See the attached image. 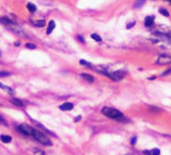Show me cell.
<instances>
[{"label":"cell","mask_w":171,"mask_h":155,"mask_svg":"<svg viewBox=\"0 0 171 155\" xmlns=\"http://www.w3.org/2000/svg\"><path fill=\"white\" fill-rule=\"evenodd\" d=\"M102 114L109 118H114V119H120V118H122L121 112H119L116 108H112V107H103Z\"/></svg>","instance_id":"1"},{"label":"cell","mask_w":171,"mask_h":155,"mask_svg":"<svg viewBox=\"0 0 171 155\" xmlns=\"http://www.w3.org/2000/svg\"><path fill=\"white\" fill-rule=\"evenodd\" d=\"M36 130H37V129L33 128L31 126L27 125V124H22V125L18 126V131H21L22 134H24V135H26V136L33 137V138H34V136H35V134H36Z\"/></svg>","instance_id":"2"},{"label":"cell","mask_w":171,"mask_h":155,"mask_svg":"<svg viewBox=\"0 0 171 155\" xmlns=\"http://www.w3.org/2000/svg\"><path fill=\"white\" fill-rule=\"evenodd\" d=\"M34 138L37 141H39V142L41 144H43V145H51L52 144V142L50 141V139L48 138V137L45 136L43 132H40V131H38V130H36V134L34 136Z\"/></svg>","instance_id":"3"},{"label":"cell","mask_w":171,"mask_h":155,"mask_svg":"<svg viewBox=\"0 0 171 155\" xmlns=\"http://www.w3.org/2000/svg\"><path fill=\"white\" fill-rule=\"evenodd\" d=\"M105 75H107L109 78H112L114 80H121L123 77H124V73L121 72V71H118V72H114V73H110V74H108V73H104Z\"/></svg>","instance_id":"4"},{"label":"cell","mask_w":171,"mask_h":155,"mask_svg":"<svg viewBox=\"0 0 171 155\" xmlns=\"http://www.w3.org/2000/svg\"><path fill=\"white\" fill-rule=\"evenodd\" d=\"M157 63L160 65H166V64H170L171 63V57L168 56H160L157 60Z\"/></svg>","instance_id":"5"},{"label":"cell","mask_w":171,"mask_h":155,"mask_svg":"<svg viewBox=\"0 0 171 155\" xmlns=\"http://www.w3.org/2000/svg\"><path fill=\"white\" fill-rule=\"evenodd\" d=\"M73 108H74V104L71 102H65L62 105H60V110H62V111H71Z\"/></svg>","instance_id":"6"},{"label":"cell","mask_w":171,"mask_h":155,"mask_svg":"<svg viewBox=\"0 0 171 155\" xmlns=\"http://www.w3.org/2000/svg\"><path fill=\"white\" fill-rule=\"evenodd\" d=\"M34 123H35V124L37 125V126H38L39 127V128L40 129H42V131H44V132H47V134H49V135H52V136H54V137H56V136H55L53 132H52V131H50L49 129H47V128H45V127L43 126V125H41L40 124V123H38V121H36V120H33Z\"/></svg>","instance_id":"7"},{"label":"cell","mask_w":171,"mask_h":155,"mask_svg":"<svg viewBox=\"0 0 171 155\" xmlns=\"http://www.w3.org/2000/svg\"><path fill=\"white\" fill-rule=\"evenodd\" d=\"M154 20H155V16L154 15H150V16H147L146 19H145V25L147 27H150L153 25V23H154Z\"/></svg>","instance_id":"8"},{"label":"cell","mask_w":171,"mask_h":155,"mask_svg":"<svg viewBox=\"0 0 171 155\" xmlns=\"http://www.w3.org/2000/svg\"><path fill=\"white\" fill-rule=\"evenodd\" d=\"M55 28V22L54 21H50L49 22V26H48V29H47V34L50 35L52 33V30Z\"/></svg>","instance_id":"9"},{"label":"cell","mask_w":171,"mask_h":155,"mask_svg":"<svg viewBox=\"0 0 171 155\" xmlns=\"http://www.w3.org/2000/svg\"><path fill=\"white\" fill-rule=\"evenodd\" d=\"M0 139H1V141L4 143H9V142H11V140H12V138L10 136H6V135H2L1 137H0Z\"/></svg>","instance_id":"10"},{"label":"cell","mask_w":171,"mask_h":155,"mask_svg":"<svg viewBox=\"0 0 171 155\" xmlns=\"http://www.w3.org/2000/svg\"><path fill=\"white\" fill-rule=\"evenodd\" d=\"M81 77H82L84 79H86V80H88V81H90V83H92V81L94 80L93 76H91V75H89V74H81Z\"/></svg>","instance_id":"11"},{"label":"cell","mask_w":171,"mask_h":155,"mask_svg":"<svg viewBox=\"0 0 171 155\" xmlns=\"http://www.w3.org/2000/svg\"><path fill=\"white\" fill-rule=\"evenodd\" d=\"M11 102L14 104V105H17V106H23V102L21 101L20 99H15V98H13L11 100Z\"/></svg>","instance_id":"12"},{"label":"cell","mask_w":171,"mask_h":155,"mask_svg":"<svg viewBox=\"0 0 171 155\" xmlns=\"http://www.w3.org/2000/svg\"><path fill=\"white\" fill-rule=\"evenodd\" d=\"M144 3H145V0H136V1L134 2V8H136V9L141 8Z\"/></svg>","instance_id":"13"},{"label":"cell","mask_w":171,"mask_h":155,"mask_svg":"<svg viewBox=\"0 0 171 155\" xmlns=\"http://www.w3.org/2000/svg\"><path fill=\"white\" fill-rule=\"evenodd\" d=\"M0 88L3 89V90H6V91H8V92H10V93H14V91H13L10 87H7L6 85H3V84H1V83H0Z\"/></svg>","instance_id":"14"},{"label":"cell","mask_w":171,"mask_h":155,"mask_svg":"<svg viewBox=\"0 0 171 155\" xmlns=\"http://www.w3.org/2000/svg\"><path fill=\"white\" fill-rule=\"evenodd\" d=\"M27 9H28V11H30V12H35L37 10V7L33 3H28L27 4Z\"/></svg>","instance_id":"15"},{"label":"cell","mask_w":171,"mask_h":155,"mask_svg":"<svg viewBox=\"0 0 171 155\" xmlns=\"http://www.w3.org/2000/svg\"><path fill=\"white\" fill-rule=\"evenodd\" d=\"M158 11H159V13H160V14H163V15H164V16H166V17H169V15H170V14H169V12H168L167 10H166V9L160 8Z\"/></svg>","instance_id":"16"},{"label":"cell","mask_w":171,"mask_h":155,"mask_svg":"<svg viewBox=\"0 0 171 155\" xmlns=\"http://www.w3.org/2000/svg\"><path fill=\"white\" fill-rule=\"evenodd\" d=\"M91 38H92V39H94L95 41H99V42H100V41H102V38H101L98 34H91Z\"/></svg>","instance_id":"17"},{"label":"cell","mask_w":171,"mask_h":155,"mask_svg":"<svg viewBox=\"0 0 171 155\" xmlns=\"http://www.w3.org/2000/svg\"><path fill=\"white\" fill-rule=\"evenodd\" d=\"M151 155H160V151L158 149H153L151 151Z\"/></svg>","instance_id":"18"},{"label":"cell","mask_w":171,"mask_h":155,"mask_svg":"<svg viewBox=\"0 0 171 155\" xmlns=\"http://www.w3.org/2000/svg\"><path fill=\"white\" fill-rule=\"evenodd\" d=\"M35 25H36V26H38V27H42V26L44 25V21H43V20L37 21V22L35 23Z\"/></svg>","instance_id":"19"},{"label":"cell","mask_w":171,"mask_h":155,"mask_svg":"<svg viewBox=\"0 0 171 155\" xmlns=\"http://www.w3.org/2000/svg\"><path fill=\"white\" fill-rule=\"evenodd\" d=\"M80 64L86 65V66H89V67H92V65L90 64V63H89V62H86L85 60H80Z\"/></svg>","instance_id":"20"},{"label":"cell","mask_w":171,"mask_h":155,"mask_svg":"<svg viewBox=\"0 0 171 155\" xmlns=\"http://www.w3.org/2000/svg\"><path fill=\"white\" fill-rule=\"evenodd\" d=\"M134 25H135V22H130V23H129V24L127 25V28L130 29V28H132V27L134 26Z\"/></svg>","instance_id":"21"},{"label":"cell","mask_w":171,"mask_h":155,"mask_svg":"<svg viewBox=\"0 0 171 155\" xmlns=\"http://www.w3.org/2000/svg\"><path fill=\"white\" fill-rule=\"evenodd\" d=\"M26 48H28V49H35L36 46L33 45V43H27V45H26Z\"/></svg>","instance_id":"22"},{"label":"cell","mask_w":171,"mask_h":155,"mask_svg":"<svg viewBox=\"0 0 171 155\" xmlns=\"http://www.w3.org/2000/svg\"><path fill=\"white\" fill-rule=\"evenodd\" d=\"M9 75H10V73H8V72H0V77L9 76Z\"/></svg>","instance_id":"23"},{"label":"cell","mask_w":171,"mask_h":155,"mask_svg":"<svg viewBox=\"0 0 171 155\" xmlns=\"http://www.w3.org/2000/svg\"><path fill=\"white\" fill-rule=\"evenodd\" d=\"M35 155H44V153L42 151H40V150H36V151H35Z\"/></svg>","instance_id":"24"},{"label":"cell","mask_w":171,"mask_h":155,"mask_svg":"<svg viewBox=\"0 0 171 155\" xmlns=\"http://www.w3.org/2000/svg\"><path fill=\"white\" fill-rule=\"evenodd\" d=\"M136 143V137H132V139H131V144L132 145H134Z\"/></svg>","instance_id":"25"},{"label":"cell","mask_w":171,"mask_h":155,"mask_svg":"<svg viewBox=\"0 0 171 155\" xmlns=\"http://www.w3.org/2000/svg\"><path fill=\"white\" fill-rule=\"evenodd\" d=\"M0 123H2L3 125H7V123H6V120H4V118H3L2 115H0Z\"/></svg>","instance_id":"26"},{"label":"cell","mask_w":171,"mask_h":155,"mask_svg":"<svg viewBox=\"0 0 171 155\" xmlns=\"http://www.w3.org/2000/svg\"><path fill=\"white\" fill-rule=\"evenodd\" d=\"M78 39H79V40H80V41H81L82 43L85 42V39H84V37H81V36H78Z\"/></svg>","instance_id":"27"},{"label":"cell","mask_w":171,"mask_h":155,"mask_svg":"<svg viewBox=\"0 0 171 155\" xmlns=\"http://www.w3.org/2000/svg\"><path fill=\"white\" fill-rule=\"evenodd\" d=\"M81 119V116H77L76 118H75V121H79Z\"/></svg>","instance_id":"28"},{"label":"cell","mask_w":171,"mask_h":155,"mask_svg":"<svg viewBox=\"0 0 171 155\" xmlns=\"http://www.w3.org/2000/svg\"><path fill=\"white\" fill-rule=\"evenodd\" d=\"M170 73H171V68H170V70H168V71H166V72L164 73V75H167V74H170Z\"/></svg>","instance_id":"29"},{"label":"cell","mask_w":171,"mask_h":155,"mask_svg":"<svg viewBox=\"0 0 171 155\" xmlns=\"http://www.w3.org/2000/svg\"><path fill=\"white\" fill-rule=\"evenodd\" d=\"M143 153H144V154H146V155H151V151H144Z\"/></svg>","instance_id":"30"},{"label":"cell","mask_w":171,"mask_h":155,"mask_svg":"<svg viewBox=\"0 0 171 155\" xmlns=\"http://www.w3.org/2000/svg\"><path fill=\"white\" fill-rule=\"evenodd\" d=\"M155 78H156V76H152V77H150L149 79H150V80H152V79H155Z\"/></svg>","instance_id":"31"},{"label":"cell","mask_w":171,"mask_h":155,"mask_svg":"<svg viewBox=\"0 0 171 155\" xmlns=\"http://www.w3.org/2000/svg\"><path fill=\"white\" fill-rule=\"evenodd\" d=\"M14 46H16V47H17V46H20V42H17V41H16V42L14 43Z\"/></svg>","instance_id":"32"},{"label":"cell","mask_w":171,"mask_h":155,"mask_svg":"<svg viewBox=\"0 0 171 155\" xmlns=\"http://www.w3.org/2000/svg\"><path fill=\"white\" fill-rule=\"evenodd\" d=\"M167 1H170V0H167Z\"/></svg>","instance_id":"33"},{"label":"cell","mask_w":171,"mask_h":155,"mask_svg":"<svg viewBox=\"0 0 171 155\" xmlns=\"http://www.w3.org/2000/svg\"><path fill=\"white\" fill-rule=\"evenodd\" d=\"M170 3H171V0H170Z\"/></svg>","instance_id":"34"}]
</instances>
